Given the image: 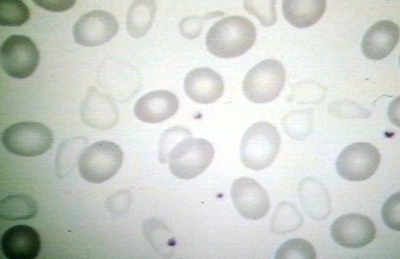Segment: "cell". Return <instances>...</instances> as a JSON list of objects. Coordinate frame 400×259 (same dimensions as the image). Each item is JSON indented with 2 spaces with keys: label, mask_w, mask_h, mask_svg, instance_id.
<instances>
[{
  "label": "cell",
  "mask_w": 400,
  "mask_h": 259,
  "mask_svg": "<svg viewBox=\"0 0 400 259\" xmlns=\"http://www.w3.org/2000/svg\"><path fill=\"white\" fill-rule=\"evenodd\" d=\"M256 38V28L250 21L240 16H229L210 28L206 44L212 54L221 58H232L248 50Z\"/></svg>",
  "instance_id": "cell-1"
},
{
  "label": "cell",
  "mask_w": 400,
  "mask_h": 259,
  "mask_svg": "<svg viewBox=\"0 0 400 259\" xmlns=\"http://www.w3.org/2000/svg\"><path fill=\"white\" fill-rule=\"evenodd\" d=\"M280 144V136L274 125L267 122L255 123L242 137L240 147L242 162L251 170L264 169L274 161Z\"/></svg>",
  "instance_id": "cell-2"
},
{
  "label": "cell",
  "mask_w": 400,
  "mask_h": 259,
  "mask_svg": "<svg viewBox=\"0 0 400 259\" xmlns=\"http://www.w3.org/2000/svg\"><path fill=\"white\" fill-rule=\"evenodd\" d=\"M214 155L212 144L208 140L192 136L183 139L168 153L172 174L176 178L188 180L202 174L212 163Z\"/></svg>",
  "instance_id": "cell-3"
},
{
  "label": "cell",
  "mask_w": 400,
  "mask_h": 259,
  "mask_svg": "<svg viewBox=\"0 0 400 259\" xmlns=\"http://www.w3.org/2000/svg\"><path fill=\"white\" fill-rule=\"evenodd\" d=\"M123 153L116 143L102 140L95 142L83 152L78 162V171L83 179L100 184L112 178L119 170Z\"/></svg>",
  "instance_id": "cell-4"
},
{
  "label": "cell",
  "mask_w": 400,
  "mask_h": 259,
  "mask_svg": "<svg viewBox=\"0 0 400 259\" xmlns=\"http://www.w3.org/2000/svg\"><path fill=\"white\" fill-rule=\"evenodd\" d=\"M2 142L10 153L20 156L34 157L46 152L53 143L52 131L38 122H22L4 130Z\"/></svg>",
  "instance_id": "cell-5"
},
{
  "label": "cell",
  "mask_w": 400,
  "mask_h": 259,
  "mask_svg": "<svg viewBox=\"0 0 400 259\" xmlns=\"http://www.w3.org/2000/svg\"><path fill=\"white\" fill-rule=\"evenodd\" d=\"M285 79V70L280 62L273 59L265 60L247 73L243 81L242 91L250 101L265 103L278 97Z\"/></svg>",
  "instance_id": "cell-6"
},
{
  "label": "cell",
  "mask_w": 400,
  "mask_h": 259,
  "mask_svg": "<svg viewBox=\"0 0 400 259\" xmlns=\"http://www.w3.org/2000/svg\"><path fill=\"white\" fill-rule=\"evenodd\" d=\"M0 59L2 67L8 75L22 79L34 72L39 63L40 53L29 37L12 35L2 44Z\"/></svg>",
  "instance_id": "cell-7"
},
{
  "label": "cell",
  "mask_w": 400,
  "mask_h": 259,
  "mask_svg": "<svg viewBox=\"0 0 400 259\" xmlns=\"http://www.w3.org/2000/svg\"><path fill=\"white\" fill-rule=\"evenodd\" d=\"M380 154L372 144L357 142L350 144L338 156L336 168L340 176L352 182L366 180L378 169Z\"/></svg>",
  "instance_id": "cell-8"
},
{
  "label": "cell",
  "mask_w": 400,
  "mask_h": 259,
  "mask_svg": "<svg viewBox=\"0 0 400 259\" xmlns=\"http://www.w3.org/2000/svg\"><path fill=\"white\" fill-rule=\"evenodd\" d=\"M118 25L115 17L103 10L91 11L80 18L74 26L75 41L88 47L102 45L116 34Z\"/></svg>",
  "instance_id": "cell-9"
},
{
  "label": "cell",
  "mask_w": 400,
  "mask_h": 259,
  "mask_svg": "<svg viewBox=\"0 0 400 259\" xmlns=\"http://www.w3.org/2000/svg\"><path fill=\"white\" fill-rule=\"evenodd\" d=\"M230 195L234 208L244 218L258 220L269 211L270 200L266 192L251 178L242 177L236 179L232 185Z\"/></svg>",
  "instance_id": "cell-10"
},
{
  "label": "cell",
  "mask_w": 400,
  "mask_h": 259,
  "mask_svg": "<svg viewBox=\"0 0 400 259\" xmlns=\"http://www.w3.org/2000/svg\"><path fill=\"white\" fill-rule=\"evenodd\" d=\"M330 233L339 245L356 249L364 247L374 240L376 228L368 217L353 213L336 219L330 226Z\"/></svg>",
  "instance_id": "cell-11"
},
{
  "label": "cell",
  "mask_w": 400,
  "mask_h": 259,
  "mask_svg": "<svg viewBox=\"0 0 400 259\" xmlns=\"http://www.w3.org/2000/svg\"><path fill=\"white\" fill-rule=\"evenodd\" d=\"M41 242L38 232L26 225L10 227L2 234L0 249L8 259H34L40 250Z\"/></svg>",
  "instance_id": "cell-12"
},
{
  "label": "cell",
  "mask_w": 400,
  "mask_h": 259,
  "mask_svg": "<svg viewBox=\"0 0 400 259\" xmlns=\"http://www.w3.org/2000/svg\"><path fill=\"white\" fill-rule=\"evenodd\" d=\"M184 87L186 95L200 104H210L222 95L224 83L217 72L208 67L192 70L185 77Z\"/></svg>",
  "instance_id": "cell-13"
},
{
  "label": "cell",
  "mask_w": 400,
  "mask_h": 259,
  "mask_svg": "<svg viewBox=\"0 0 400 259\" xmlns=\"http://www.w3.org/2000/svg\"><path fill=\"white\" fill-rule=\"evenodd\" d=\"M178 97L168 90L150 92L136 102L134 112L136 117L142 122L157 123L172 116L178 110Z\"/></svg>",
  "instance_id": "cell-14"
},
{
  "label": "cell",
  "mask_w": 400,
  "mask_h": 259,
  "mask_svg": "<svg viewBox=\"0 0 400 259\" xmlns=\"http://www.w3.org/2000/svg\"><path fill=\"white\" fill-rule=\"evenodd\" d=\"M400 37V28L394 22L382 20L374 23L365 33L362 41L363 54L372 60L387 56L394 49Z\"/></svg>",
  "instance_id": "cell-15"
},
{
  "label": "cell",
  "mask_w": 400,
  "mask_h": 259,
  "mask_svg": "<svg viewBox=\"0 0 400 259\" xmlns=\"http://www.w3.org/2000/svg\"><path fill=\"white\" fill-rule=\"evenodd\" d=\"M80 115L88 126L98 130H108L116 125L118 109L112 101L96 89L90 90L81 106Z\"/></svg>",
  "instance_id": "cell-16"
},
{
  "label": "cell",
  "mask_w": 400,
  "mask_h": 259,
  "mask_svg": "<svg viewBox=\"0 0 400 259\" xmlns=\"http://www.w3.org/2000/svg\"><path fill=\"white\" fill-rule=\"evenodd\" d=\"M300 204L307 215L316 221H322L331 211L329 194L324 185L310 177L303 179L298 186Z\"/></svg>",
  "instance_id": "cell-17"
},
{
  "label": "cell",
  "mask_w": 400,
  "mask_h": 259,
  "mask_svg": "<svg viewBox=\"0 0 400 259\" xmlns=\"http://www.w3.org/2000/svg\"><path fill=\"white\" fill-rule=\"evenodd\" d=\"M282 11L286 20L298 28L312 26L323 15L326 1L323 0H294L282 1Z\"/></svg>",
  "instance_id": "cell-18"
},
{
  "label": "cell",
  "mask_w": 400,
  "mask_h": 259,
  "mask_svg": "<svg viewBox=\"0 0 400 259\" xmlns=\"http://www.w3.org/2000/svg\"><path fill=\"white\" fill-rule=\"evenodd\" d=\"M156 11L153 0L134 1L128 10L126 27L128 34L134 38L144 36L150 29Z\"/></svg>",
  "instance_id": "cell-19"
},
{
  "label": "cell",
  "mask_w": 400,
  "mask_h": 259,
  "mask_svg": "<svg viewBox=\"0 0 400 259\" xmlns=\"http://www.w3.org/2000/svg\"><path fill=\"white\" fill-rule=\"evenodd\" d=\"M87 143L88 139L84 136L70 138L62 143L56 159V171L59 178L66 177L75 168Z\"/></svg>",
  "instance_id": "cell-20"
},
{
  "label": "cell",
  "mask_w": 400,
  "mask_h": 259,
  "mask_svg": "<svg viewBox=\"0 0 400 259\" xmlns=\"http://www.w3.org/2000/svg\"><path fill=\"white\" fill-rule=\"evenodd\" d=\"M38 211L35 201L26 195H8L0 202V217L7 221L30 219Z\"/></svg>",
  "instance_id": "cell-21"
},
{
  "label": "cell",
  "mask_w": 400,
  "mask_h": 259,
  "mask_svg": "<svg viewBox=\"0 0 400 259\" xmlns=\"http://www.w3.org/2000/svg\"><path fill=\"white\" fill-rule=\"evenodd\" d=\"M302 223V216L296 208L288 202L282 201L275 210L270 230L277 234L289 233L297 230Z\"/></svg>",
  "instance_id": "cell-22"
},
{
  "label": "cell",
  "mask_w": 400,
  "mask_h": 259,
  "mask_svg": "<svg viewBox=\"0 0 400 259\" xmlns=\"http://www.w3.org/2000/svg\"><path fill=\"white\" fill-rule=\"evenodd\" d=\"M28 7L21 0H3L0 2V25L19 26L30 18Z\"/></svg>",
  "instance_id": "cell-23"
},
{
  "label": "cell",
  "mask_w": 400,
  "mask_h": 259,
  "mask_svg": "<svg viewBox=\"0 0 400 259\" xmlns=\"http://www.w3.org/2000/svg\"><path fill=\"white\" fill-rule=\"evenodd\" d=\"M316 252L308 241L300 238H294L284 243L278 249L275 259H314Z\"/></svg>",
  "instance_id": "cell-24"
},
{
  "label": "cell",
  "mask_w": 400,
  "mask_h": 259,
  "mask_svg": "<svg viewBox=\"0 0 400 259\" xmlns=\"http://www.w3.org/2000/svg\"><path fill=\"white\" fill-rule=\"evenodd\" d=\"M284 131L292 138L300 140L309 133L312 124L310 115L304 111H296L285 115L282 121Z\"/></svg>",
  "instance_id": "cell-25"
},
{
  "label": "cell",
  "mask_w": 400,
  "mask_h": 259,
  "mask_svg": "<svg viewBox=\"0 0 400 259\" xmlns=\"http://www.w3.org/2000/svg\"><path fill=\"white\" fill-rule=\"evenodd\" d=\"M144 231L148 241L156 247V250L161 251V253L166 250H170L174 246V241L170 237L168 230L164 225L158 220H148L144 225Z\"/></svg>",
  "instance_id": "cell-26"
},
{
  "label": "cell",
  "mask_w": 400,
  "mask_h": 259,
  "mask_svg": "<svg viewBox=\"0 0 400 259\" xmlns=\"http://www.w3.org/2000/svg\"><path fill=\"white\" fill-rule=\"evenodd\" d=\"M244 7L250 13L256 16L264 26H270L276 19L274 0H246Z\"/></svg>",
  "instance_id": "cell-27"
},
{
  "label": "cell",
  "mask_w": 400,
  "mask_h": 259,
  "mask_svg": "<svg viewBox=\"0 0 400 259\" xmlns=\"http://www.w3.org/2000/svg\"><path fill=\"white\" fill-rule=\"evenodd\" d=\"M192 136L190 131L186 128L176 126L166 130L162 134L159 149V159L160 162H166L170 151L183 139Z\"/></svg>",
  "instance_id": "cell-28"
},
{
  "label": "cell",
  "mask_w": 400,
  "mask_h": 259,
  "mask_svg": "<svg viewBox=\"0 0 400 259\" xmlns=\"http://www.w3.org/2000/svg\"><path fill=\"white\" fill-rule=\"evenodd\" d=\"M382 216L384 223L388 227L394 231H400V192L392 195L384 202L382 209Z\"/></svg>",
  "instance_id": "cell-29"
},
{
  "label": "cell",
  "mask_w": 400,
  "mask_h": 259,
  "mask_svg": "<svg viewBox=\"0 0 400 259\" xmlns=\"http://www.w3.org/2000/svg\"><path fill=\"white\" fill-rule=\"evenodd\" d=\"M202 18L188 17L182 20L180 24L181 34L187 38H194L200 34L202 27Z\"/></svg>",
  "instance_id": "cell-30"
},
{
  "label": "cell",
  "mask_w": 400,
  "mask_h": 259,
  "mask_svg": "<svg viewBox=\"0 0 400 259\" xmlns=\"http://www.w3.org/2000/svg\"><path fill=\"white\" fill-rule=\"evenodd\" d=\"M38 6L47 10L61 12L71 8L74 0H34Z\"/></svg>",
  "instance_id": "cell-31"
}]
</instances>
